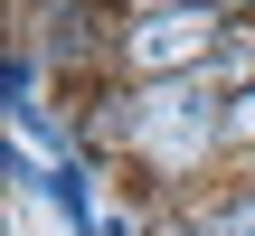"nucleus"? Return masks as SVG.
I'll list each match as a JSON object with an SVG mask.
<instances>
[{
    "instance_id": "nucleus-3",
    "label": "nucleus",
    "mask_w": 255,
    "mask_h": 236,
    "mask_svg": "<svg viewBox=\"0 0 255 236\" xmlns=\"http://www.w3.org/2000/svg\"><path fill=\"white\" fill-rule=\"evenodd\" d=\"M199 236H255V199H237V208H218Z\"/></svg>"
},
{
    "instance_id": "nucleus-4",
    "label": "nucleus",
    "mask_w": 255,
    "mask_h": 236,
    "mask_svg": "<svg viewBox=\"0 0 255 236\" xmlns=\"http://www.w3.org/2000/svg\"><path fill=\"white\" fill-rule=\"evenodd\" d=\"M227 142H255V95H237V114H227Z\"/></svg>"
},
{
    "instance_id": "nucleus-2",
    "label": "nucleus",
    "mask_w": 255,
    "mask_h": 236,
    "mask_svg": "<svg viewBox=\"0 0 255 236\" xmlns=\"http://www.w3.org/2000/svg\"><path fill=\"white\" fill-rule=\"evenodd\" d=\"M208 47H218V9H170V19H142L132 28V66H151V76L208 57Z\"/></svg>"
},
{
    "instance_id": "nucleus-1",
    "label": "nucleus",
    "mask_w": 255,
    "mask_h": 236,
    "mask_svg": "<svg viewBox=\"0 0 255 236\" xmlns=\"http://www.w3.org/2000/svg\"><path fill=\"white\" fill-rule=\"evenodd\" d=\"M208 132H227L218 114H208V95L199 85H151L142 104H132V151H161V161H199L208 151Z\"/></svg>"
},
{
    "instance_id": "nucleus-5",
    "label": "nucleus",
    "mask_w": 255,
    "mask_h": 236,
    "mask_svg": "<svg viewBox=\"0 0 255 236\" xmlns=\"http://www.w3.org/2000/svg\"><path fill=\"white\" fill-rule=\"evenodd\" d=\"M85 236H123V227H114V218H95V227H85Z\"/></svg>"
}]
</instances>
